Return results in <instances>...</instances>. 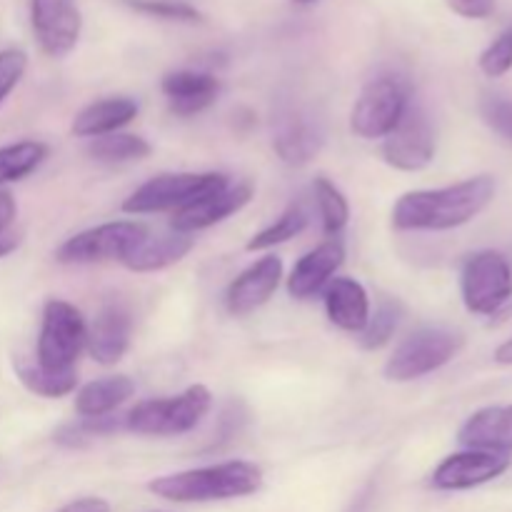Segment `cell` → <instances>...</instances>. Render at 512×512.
Wrapping results in <instances>:
<instances>
[{"mask_svg":"<svg viewBox=\"0 0 512 512\" xmlns=\"http://www.w3.org/2000/svg\"><path fill=\"white\" fill-rule=\"evenodd\" d=\"M20 243H23V238H20L18 230L0 228V258H8L10 253H15Z\"/></svg>","mask_w":512,"mask_h":512,"instance_id":"38","label":"cell"},{"mask_svg":"<svg viewBox=\"0 0 512 512\" xmlns=\"http://www.w3.org/2000/svg\"><path fill=\"white\" fill-rule=\"evenodd\" d=\"M345 260V245L338 238H330L325 243H320L318 248H313L310 253H305L303 258L295 263V268L290 270L288 278V293L295 300H310L325 288V285L333 280V275L338 273L340 265Z\"/></svg>","mask_w":512,"mask_h":512,"instance_id":"16","label":"cell"},{"mask_svg":"<svg viewBox=\"0 0 512 512\" xmlns=\"http://www.w3.org/2000/svg\"><path fill=\"white\" fill-rule=\"evenodd\" d=\"M30 25L45 55L65 58L78 45L83 15L75 0H30Z\"/></svg>","mask_w":512,"mask_h":512,"instance_id":"11","label":"cell"},{"mask_svg":"<svg viewBox=\"0 0 512 512\" xmlns=\"http://www.w3.org/2000/svg\"><path fill=\"white\" fill-rule=\"evenodd\" d=\"M133 393L135 385L128 375H105V378L90 380L75 393V413L80 418H105L128 403Z\"/></svg>","mask_w":512,"mask_h":512,"instance_id":"23","label":"cell"},{"mask_svg":"<svg viewBox=\"0 0 512 512\" xmlns=\"http://www.w3.org/2000/svg\"><path fill=\"white\" fill-rule=\"evenodd\" d=\"M280 280H283V260L278 255H265V258L255 260L228 285L225 308L235 318L255 313L273 298Z\"/></svg>","mask_w":512,"mask_h":512,"instance_id":"13","label":"cell"},{"mask_svg":"<svg viewBox=\"0 0 512 512\" xmlns=\"http://www.w3.org/2000/svg\"><path fill=\"white\" fill-rule=\"evenodd\" d=\"M295 3H303V5H308V3H315V0H295Z\"/></svg>","mask_w":512,"mask_h":512,"instance_id":"40","label":"cell"},{"mask_svg":"<svg viewBox=\"0 0 512 512\" xmlns=\"http://www.w3.org/2000/svg\"><path fill=\"white\" fill-rule=\"evenodd\" d=\"M512 68V25L498 35L480 55V70L488 78H500Z\"/></svg>","mask_w":512,"mask_h":512,"instance_id":"32","label":"cell"},{"mask_svg":"<svg viewBox=\"0 0 512 512\" xmlns=\"http://www.w3.org/2000/svg\"><path fill=\"white\" fill-rule=\"evenodd\" d=\"M213 408V395L205 385H190L173 398L143 400L125 415V430L148 438H175L200 425Z\"/></svg>","mask_w":512,"mask_h":512,"instance_id":"3","label":"cell"},{"mask_svg":"<svg viewBox=\"0 0 512 512\" xmlns=\"http://www.w3.org/2000/svg\"><path fill=\"white\" fill-rule=\"evenodd\" d=\"M48 158V145L40 140H18L0 148V188L33 175Z\"/></svg>","mask_w":512,"mask_h":512,"instance_id":"25","label":"cell"},{"mask_svg":"<svg viewBox=\"0 0 512 512\" xmlns=\"http://www.w3.org/2000/svg\"><path fill=\"white\" fill-rule=\"evenodd\" d=\"M325 133L318 120L305 110H288L278 118L273 130V150L285 165H308L323 150Z\"/></svg>","mask_w":512,"mask_h":512,"instance_id":"14","label":"cell"},{"mask_svg":"<svg viewBox=\"0 0 512 512\" xmlns=\"http://www.w3.org/2000/svg\"><path fill=\"white\" fill-rule=\"evenodd\" d=\"M383 158L390 168L403 173H418L433 163L435 130L420 105L410 103L393 133L383 140Z\"/></svg>","mask_w":512,"mask_h":512,"instance_id":"10","label":"cell"},{"mask_svg":"<svg viewBox=\"0 0 512 512\" xmlns=\"http://www.w3.org/2000/svg\"><path fill=\"white\" fill-rule=\"evenodd\" d=\"M483 120L500 135L503 140L512 143V100L503 95H488L480 103Z\"/></svg>","mask_w":512,"mask_h":512,"instance_id":"34","label":"cell"},{"mask_svg":"<svg viewBox=\"0 0 512 512\" xmlns=\"http://www.w3.org/2000/svg\"><path fill=\"white\" fill-rule=\"evenodd\" d=\"M85 340H88V328L80 310L68 300H48L40 320L35 363L55 373L75 370V360L83 353Z\"/></svg>","mask_w":512,"mask_h":512,"instance_id":"6","label":"cell"},{"mask_svg":"<svg viewBox=\"0 0 512 512\" xmlns=\"http://www.w3.org/2000/svg\"><path fill=\"white\" fill-rule=\"evenodd\" d=\"M25 70H28V55L20 48H5L0 50V108L5 100L10 98L18 83L23 80Z\"/></svg>","mask_w":512,"mask_h":512,"instance_id":"33","label":"cell"},{"mask_svg":"<svg viewBox=\"0 0 512 512\" xmlns=\"http://www.w3.org/2000/svg\"><path fill=\"white\" fill-rule=\"evenodd\" d=\"M263 488V470L248 460L205 465L163 475L148 485V490L170 503H218V500L248 498Z\"/></svg>","mask_w":512,"mask_h":512,"instance_id":"2","label":"cell"},{"mask_svg":"<svg viewBox=\"0 0 512 512\" xmlns=\"http://www.w3.org/2000/svg\"><path fill=\"white\" fill-rule=\"evenodd\" d=\"M495 360H498L500 365H512V338L505 340V343L495 350Z\"/></svg>","mask_w":512,"mask_h":512,"instance_id":"39","label":"cell"},{"mask_svg":"<svg viewBox=\"0 0 512 512\" xmlns=\"http://www.w3.org/2000/svg\"><path fill=\"white\" fill-rule=\"evenodd\" d=\"M193 245V235L178 233V230H170L165 235L148 233L120 263L133 273H158V270L180 263L193 250Z\"/></svg>","mask_w":512,"mask_h":512,"instance_id":"20","label":"cell"},{"mask_svg":"<svg viewBox=\"0 0 512 512\" xmlns=\"http://www.w3.org/2000/svg\"><path fill=\"white\" fill-rule=\"evenodd\" d=\"M313 195H315V205H318L320 223H323V233L330 235V238H338L350 220L348 198H345L343 190H340L335 183H330L325 175L315 178Z\"/></svg>","mask_w":512,"mask_h":512,"instance_id":"28","label":"cell"},{"mask_svg":"<svg viewBox=\"0 0 512 512\" xmlns=\"http://www.w3.org/2000/svg\"><path fill=\"white\" fill-rule=\"evenodd\" d=\"M18 215V205H15V198L5 188H0V228H10Z\"/></svg>","mask_w":512,"mask_h":512,"instance_id":"37","label":"cell"},{"mask_svg":"<svg viewBox=\"0 0 512 512\" xmlns=\"http://www.w3.org/2000/svg\"><path fill=\"white\" fill-rule=\"evenodd\" d=\"M512 460L503 453L488 450H463L453 453L435 468L433 488L438 490H470L500 478Z\"/></svg>","mask_w":512,"mask_h":512,"instance_id":"12","label":"cell"},{"mask_svg":"<svg viewBox=\"0 0 512 512\" xmlns=\"http://www.w3.org/2000/svg\"><path fill=\"white\" fill-rule=\"evenodd\" d=\"M15 375L25 385V390H30L33 395L45 400L65 398V395H70L78 388V375H75V370L55 373V370L43 368L38 363H30V360H15Z\"/></svg>","mask_w":512,"mask_h":512,"instance_id":"24","label":"cell"},{"mask_svg":"<svg viewBox=\"0 0 512 512\" xmlns=\"http://www.w3.org/2000/svg\"><path fill=\"white\" fill-rule=\"evenodd\" d=\"M463 303L475 315H493L512 298V268L498 250L468 255L460 273Z\"/></svg>","mask_w":512,"mask_h":512,"instance_id":"9","label":"cell"},{"mask_svg":"<svg viewBox=\"0 0 512 512\" xmlns=\"http://www.w3.org/2000/svg\"><path fill=\"white\" fill-rule=\"evenodd\" d=\"M55 512H110V503L103 498H80Z\"/></svg>","mask_w":512,"mask_h":512,"instance_id":"36","label":"cell"},{"mask_svg":"<svg viewBox=\"0 0 512 512\" xmlns=\"http://www.w3.org/2000/svg\"><path fill=\"white\" fill-rule=\"evenodd\" d=\"M250 198H253V188L250 185H228V188L205 195V198L195 200V203L185 205L178 213H173L170 228L188 235L205 228H213V225L228 220L230 215L240 213L250 203Z\"/></svg>","mask_w":512,"mask_h":512,"instance_id":"15","label":"cell"},{"mask_svg":"<svg viewBox=\"0 0 512 512\" xmlns=\"http://www.w3.org/2000/svg\"><path fill=\"white\" fill-rule=\"evenodd\" d=\"M123 3L138 13L150 15V18L173 20V23H200L203 20L198 8L178 3V0H123Z\"/></svg>","mask_w":512,"mask_h":512,"instance_id":"31","label":"cell"},{"mask_svg":"<svg viewBox=\"0 0 512 512\" xmlns=\"http://www.w3.org/2000/svg\"><path fill=\"white\" fill-rule=\"evenodd\" d=\"M138 103L128 95H115V98H103L95 100V103L85 105L78 115L73 118V130L75 138H103V135L118 133L120 128H125L128 123H133L138 118Z\"/></svg>","mask_w":512,"mask_h":512,"instance_id":"22","label":"cell"},{"mask_svg":"<svg viewBox=\"0 0 512 512\" xmlns=\"http://www.w3.org/2000/svg\"><path fill=\"white\" fill-rule=\"evenodd\" d=\"M458 440L470 450L512 453V405L485 408L470 415L468 423L460 428Z\"/></svg>","mask_w":512,"mask_h":512,"instance_id":"21","label":"cell"},{"mask_svg":"<svg viewBox=\"0 0 512 512\" xmlns=\"http://www.w3.org/2000/svg\"><path fill=\"white\" fill-rule=\"evenodd\" d=\"M410 90L398 75H378L360 90L350 113V130L363 140H385L408 110Z\"/></svg>","mask_w":512,"mask_h":512,"instance_id":"7","label":"cell"},{"mask_svg":"<svg viewBox=\"0 0 512 512\" xmlns=\"http://www.w3.org/2000/svg\"><path fill=\"white\" fill-rule=\"evenodd\" d=\"M448 3L450 8H453L458 15H463V18L483 20L495 13L498 0H448Z\"/></svg>","mask_w":512,"mask_h":512,"instance_id":"35","label":"cell"},{"mask_svg":"<svg viewBox=\"0 0 512 512\" xmlns=\"http://www.w3.org/2000/svg\"><path fill=\"white\" fill-rule=\"evenodd\" d=\"M230 180L223 173H160L145 180L123 200V213L150 215L173 210L178 213L185 205L205 198L210 193L228 188Z\"/></svg>","mask_w":512,"mask_h":512,"instance_id":"4","label":"cell"},{"mask_svg":"<svg viewBox=\"0 0 512 512\" xmlns=\"http://www.w3.org/2000/svg\"><path fill=\"white\" fill-rule=\"evenodd\" d=\"M325 313L335 328L363 333L370 320L368 290L355 278H333L325 285Z\"/></svg>","mask_w":512,"mask_h":512,"instance_id":"19","label":"cell"},{"mask_svg":"<svg viewBox=\"0 0 512 512\" xmlns=\"http://www.w3.org/2000/svg\"><path fill=\"white\" fill-rule=\"evenodd\" d=\"M148 235V228L135 220H113V223L95 225L65 240L55 250L60 265H93L108 260H123L140 240Z\"/></svg>","mask_w":512,"mask_h":512,"instance_id":"8","label":"cell"},{"mask_svg":"<svg viewBox=\"0 0 512 512\" xmlns=\"http://www.w3.org/2000/svg\"><path fill=\"white\" fill-rule=\"evenodd\" d=\"M308 223V210L300 203H293L290 208H285L283 213H280V218H275V223H270L268 228L255 233L245 248H248V253H260V250H270L275 248V245H283L288 243V240L298 238V235L308 228Z\"/></svg>","mask_w":512,"mask_h":512,"instance_id":"27","label":"cell"},{"mask_svg":"<svg viewBox=\"0 0 512 512\" xmlns=\"http://www.w3.org/2000/svg\"><path fill=\"white\" fill-rule=\"evenodd\" d=\"M465 338L450 328H420L410 333L385 363L390 383H413L448 365L463 348Z\"/></svg>","mask_w":512,"mask_h":512,"instance_id":"5","label":"cell"},{"mask_svg":"<svg viewBox=\"0 0 512 512\" xmlns=\"http://www.w3.org/2000/svg\"><path fill=\"white\" fill-rule=\"evenodd\" d=\"M403 305L398 300H383V303L375 308V313H370L368 325L360 333V345L365 350H380L383 345L390 343V338L395 335V330L400 328V320H403Z\"/></svg>","mask_w":512,"mask_h":512,"instance_id":"30","label":"cell"},{"mask_svg":"<svg viewBox=\"0 0 512 512\" xmlns=\"http://www.w3.org/2000/svg\"><path fill=\"white\" fill-rule=\"evenodd\" d=\"M495 195L490 175L463 180L435 190H410L395 203L393 225L398 230H453L483 213Z\"/></svg>","mask_w":512,"mask_h":512,"instance_id":"1","label":"cell"},{"mask_svg":"<svg viewBox=\"0 0 512 512\" xmlns=\"http://www.w3.org/2000/svg\"><path fill=\"white\" fill-rule=\"evenodd\" d=\"M125 428V418H78L73 423H65L55 430V443L65 445V448H83V445L93 443V440L105 438V435L115 433V430Z\"/></svg>","mask_w":512,"mask_h":512,"instance_id":"29","label":"cell"},{"mask_svg":"<svg viewBox=\"0 0 512 512\" xmlns=\"http://www.w3.org/2000/svg\"><path fill=\"white\" fill-rule=\"evenodd\" d=\"M150 153H153V148H150L148 140L133 133H110L103 138H93L88 145L90 158L108 165L135 163V160H145Z\"/></svg>","mask_w":512,"mask_h":512,"instance_id":"26","label":"cell"},{"mask_svg":"<svg viewBox=\"0 0 512 512\" xmlns=\"http://www.w3.org/2000/svg\"><path fill=\"white\" fill-rule=\"evenodd\" d=\"M160 90L175 115L190 118V115L203 113L218 100L220 80L213 73H200V70H173L163 75Z\"/></svg>","mask_w":512,"mask_h":512,"instance_id":"18","label":"cell"},{"mask_svg":"<svg viewBox=\"0 0 512 512\" xmlns=\"http://www.w3.org/2000/svg\"><path fill=\"white\" fill-rule=\"evenodd\" d=\"M130 333H133V320L128 310L120 303H108L98 310L93 325L88 328L85 348L95 363L115 365L128 353Z\"/></svg>","mask_w":512,"mask_h":512,"instance_id":"17","label":"cell"}]
</instances>
